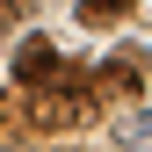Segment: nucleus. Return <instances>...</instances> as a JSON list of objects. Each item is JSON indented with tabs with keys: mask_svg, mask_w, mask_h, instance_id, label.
I'll list each match as a JSON object with an SVG mask.
<instances>
[{
	"mask_svg": "<svg viewBox=\"0 0 152 152\" xmlns=\"http://www.w3.org/2000/svg\"><path fill=\"white\" fill-rule=\"evenodd\" d=\"M87 109H94V87L80 80V72H65L58 87H36V94H29V123H36V130H72Z\"/></svg>",
	"mask_w": 152,
	"mask_h": 152,
	"instance_id": "f257e3e1",
	"label": "nucleus"
},
{
	"mask_svg": "<svg viewBox=\"0 0 152 152\" xmlns=\"http://www.w3.org/2000/svg\"><path fill=\"white\" fill-rule=\"evenodd\" d=\"M87 87H94V102H138V94H145V51H116V58H102Z\"/></svg>",
	"mask_w": 152,
	"mask_h": 152,
	"instance_id": "f03ea898",
	"label": "nucleus"
},
{
	"mask_svg": "<svg viewBox=\"0 0 152 152\" xmlns=\"http://www.w3.org/2000/svg\"><path fill=\"white\" fill-rule=\"evenodd\" d=\"M0 123H7V102H0Z\"/></svg>",
	"mask_w": 152,
	"mask_h": 152,
	"instance_id": "39448f33",
	"label": "nucleus"
},
{
	"mask_svg": "<svg viewBox=\"0 0 152 152\" xmlns=\"http://www.w3.org/2000/svg\"><path fill=\"white\" fill-rule=\"evenodd\" d=\"M72 15H80L87 29H109V22H123V15H130V0H72Z\"/></svg>",
	"mask_w": 152,
	"mask_h": 152,
	"instance_id": "20e7f679",
	"label": "nucleus"
},
{
	"mask_svg": "<svg viewBox=\"0 0 152 152\" xmlns=\"http://www.w3.org/2000/svg\"><path fill=\"white\" fill-rule=\"evenodd\" d=\"M65 72H72V65H65L58 51L44 44V36H22V51H15V80H22L29 94H36V87H58Z\"/></svg>",
	"mask_w": 152,
	"mask_h": 152,
	"instance_id": "7ed1b4c3",
	"label": "nucleus"
}]
</instances>
